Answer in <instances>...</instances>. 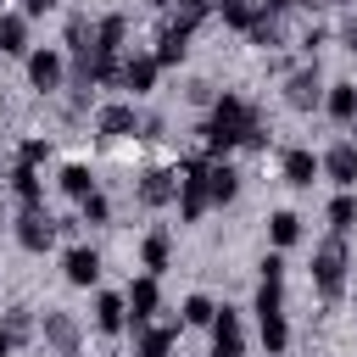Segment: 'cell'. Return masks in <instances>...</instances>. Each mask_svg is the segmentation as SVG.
Segmentation results:
<instances>
[{
	"mask_svg": "<svg viewBox=\"0 0 357 357\" xmlns=\"http://www.w3.org/2000/svg\"><path fill=\"white\" fill-rule=\"evenodd\" d=\"M262 123V112L245 100V95H234V89H223L218 100H212V117L195 128L201 134V156L212 162V156H229L234 145H245V134Z\"/></svg>",
	"mask_w": 357,
	"mask_h": 357,
	"instance_id": "obj_1",
	"label": "cell"
},
{
	"mask_svg": "<svg viewBox=\"0 0 357 357\" xmlns=\"http://www.w3.org/2000/svg\"><path fill=\"white\" fill-rule=\"evenodd\" d=\"M178 218L184 223H201L212 212V195H206V156H184L178 162Z\"/></svg>",
	"mask_w": 357,
	"mask_h": 357,
	"instance_id": "obj_2",
	"label": "cell"
},
{
	"mask_svg": "<svg viewBox=\"0 0 357 357\" xmlns=\"http://www.w3.org/2000/svg\"><path fill=\"white\" fill-rule=\"evenodd\" d=\"M346 234H329V240H318V251H312V284H318V296L324 301H335L340 290H346Z\"/></svg>",
	"mask_w": 357,
	"mask_h": 357,
	"instance_id": "obj_3",
	"label": "cell"
},
{
	"mask_svg": "<svg viewBox=\"0 0 357 357\" xmlns=\"http://www.w3.org/2000/svg\"><path fill=\"white\" fill-rule=\"evenodd\" d=\"M11 234H17L22 251H50V245H56V218H50L45 206H22L17 223H11Z\"/></svg>",
	"mask_w": 357,
	"mask_h": 357,
	"instance_id": "obj_4",
	"label": "cell"
},
{
	"mask_svg": "<svg viewBox=\"0 0 357 357\" xmlns=\"http://www.w3.org/2000/svg\"><path fill=\"white\" fill-rule=\"evenodd\" d=\"M139 123H145V117L134 112V100H112V106L95 112V134H100V139H134Z\"/></svg>",
	"mask_w": 357,
	"mask_h": 357,
	"instance_id": "obj_5",
	"label": "cell"
},
{
	"mask_svg": "<svg viewBox=\"0 0 357 357\" xmlns=\"http://www.w3.org/2000/svg\"><path fill=\"white\" fill-rule=\"evenodd\" d=\"M206 329H212V357H245V329H240L234 307H218V318Z\"/></svg>",
	"mask_w": 357,
	"mask_h": 357,
	"instance_id": "obj_6",
	"label": "cell"
},
{
	"mask_svg": "<svg viewBox=\"0 0 357 357\" xmlns=\"http://www.w3.org/2000/svg\"><path fill=\"white\" fill-rule=\"evenodd\" d=\"M284 106H290V112H312V106H324V78H318V67H301V73L284 78Z\"/></svg>",
	"mask_w": 357,
	"mask_h": 357,
	"instance_id": "obj_7",
	"label": "cell"
},
{
	"mask_svg": "<svg viewBox=\"0 0 357 357\" xmlns=\"http://www.w3.org/2000/svg\"><path fill=\"white\" fill-rule=\"evenodd\" d=\"M123 301H128V324H134V335L151 324V312L162 307V290H156V279L145 273V279H128V290H123Z\"/></svg>",
	"mask_w": 357,
	"mask_h": 357,
	"instance_id": "obj_8",
	"label": "cell"
},
{
	"mask_svg": "<svg viewBox=\"0 0 357 357\" xmlns=\"http://www.w3.org/2000/svg\"><path fill=\"white\" fill-rule=\"evenodd\" d=\"M39 335L56 357H78V318L73 312H45L39 318Z\"/></svg>",
	"mask_w": 357,
	"mask_h": 357,
	"instance_id": "obj_9",
	"label": "cell"
},
{
	"mask_svg": "<svg viewBox=\"0 0 357 357\" xmlns=\"http://www.w3.org/2000/svg\"><path fill=\"white\" fill-rule=\"evenodd\" d=\"M134 195H139V206H167L178 195V173L173 167H145L139 184H134Z\"/></svg>",
	"mask_w": 357,
	"mask_h": 357,
	"instance_id": "obj_10",
	"label": "cell"
},
{
	"mask_svg": "<svg viewBox=\"0 0 357 357\" xmlns=\"http://www.w3.org/2000/svg\"><path fill=\"white\" fill-rule=\"evenodd\" d=\"M318 173H329L340 190H357V145H351V139L329 145V151L318 156Z\"/></svg>",
	"mask_w": 357,
	"mask_h": 357,
	"instance_id": "obj_11",
	"label": "cell"
},
{
	"mask_svg": "<svg viewBox=\"0 0 357 357\" xmlns=\"http://www.w3.org/2000/svg\"><path fill=\"white\" fill-rule=\"evenodd\" d=\"M61 78H67V61H61V50H28V84L33 89H61Z\"/></svg>",
	"mask_w": 357,
	"mask_h": 357,
	"instance_id": "obj_12",
	"label": "cell"
},
{
	"mask_svg": "<svg viewBox=\"0 0 357 357\" xmlns=\"http://www.w3.org/2000/svg\"><path fill=\"white\" fill-rule=\"evenodd\" d=\"M61 273H67V284L89 290V284L100 279V251H95V245H73V251L61 257Z\"/></svg>",
	"mask_w": 357,
	"mask_h": 357,
	"instance_id": "obj_13",
	"label": "cell"
},
{
	"mask_svg": "<svg viewBox=\"0 0 357 357\" xmlns=\"http://www.w3.org/2000/svg\"><path fill=\"white\" fill-rule=\"evenodd\" d=\"M206 195H212V206H229V201L240 195V173H234L223 156L206 162Z\"/></svg>",
	"mask_w": 357,
	"mask_h": 357,
	"instance_id": "obj_14",
	"label": "cell"
},
{
	"mask_svg": "<svg viewBox=\"0 0 357 357\" xmlns=\"http://www.w3.org/2000/svg\"><path fill=\"white\" fill-rule=\"evenodd\" d=\"M156 73H162V67H156V56H145V50H139V56H128V61H123V89L151 95V89H156Z\"/></svg>",
	"mask_w": 357,
	"mask_h": 357,
	"instance_id": "obj_15",
	"label": "cell"
},
{
	"mask_svg": "<svg viewBox=\"0 0 357 357\" xmlns=\"http://www.w3.org/2000/svg\"><path fill=\"white\" fill-rule=\"evenodd\" d=\"M139 262H145V273L156 279V273H167V262H173V240H167V229H151L145 240H139Z\"/></svg>",
	"mask_w": 357,
	"mask_h": 357,
	"instance_id": "obj_16",
	"label": "cell"
},
{
	"mask_svg": "<svg viewBox=\"0 0 357 357\" xmlns=\"http://www.w3.org/2000/svg\"><path fill=\"white\" fill-rule=\"evenodd\" d=\"M123 39H128V17H117V11H112V17H100V22H95V50H89V56H117V50H123Z\"/></svg>",
	"mask_w": 357,
	"mask_h": 357,
	"instance_id": "obj_17",
	"label": "cell"
},
{
	"mask_svg": "<svg viewBox=\"0 0 357 357\" xmlns=\"http://www.w3.org/2000/svg\"><path fill=\"white\" fill-rule=\"evenodd\" d=\"M312 178H318V156H312L307 145L284 151V184H296V190H312Z\"/></svg>",
	"mask_w": 357,
	"mask_h": 357,
	"instance_id": "obj_18",
	"label": "cell"
},
{
	"mask_svg": "<svg viewBox=\"0 0 357 357\" xmlns=\"http://www.w3.org/2000/svg\"><path fill=\"white\" fill-rule=\"evenodd\" d=\"M123 324H128V301L123 296H95V329L100 335H123Z\"/></svg>",
	"mask_w": 357,
	"mask_h": 357,
	"instance_id": "obj_19",
	"label": "cell"
},
{
	"mask_svg": "<svg viewBox=\"0 0 357 357\" xmlns=\"http://www.w3.org/2000/svg\"><path fill=\"white\" fill-rule=\"evenodd\" d=\"M324 112L351 128V117H357V84H329V89H324Z\"/></svg>",
	"mask_w": 357,
	"mask_h": 357,
	"instance_id": "obj_20",
	"label": "cell"
},
{
	"mask_svg": "<svg viewBox=\"0 0 357 357\" xmlns=\"http://www.w3.org/2000/svg\"><path fill=\"white\" fill-rule=\"evenodd\" d=\"M0 56H22L28 61V17H0Z\"/></svg>",
	"mask_w": 357,
	"mask_h": 357,
	"instance_id": "obj_21",
	"label": "cell"
},
{
	"mask_svg": "<svg viewBox=\"0 0 357 357\" xmlns=\"http://www.w3.org/2000/svg\"><path fill=\"white\" fill-rule=\"evenodd\" d=\"M173 340H178V335H173V324H162V329H151V324H145V329H139L134 357H173Z\"/></svg>",
	"mask_w": 357,
	"mask_h": 357,
	"instance_id": "obj_22",
	"label": "cell"
},
{
	"mask_svg": "<svg viewBox=\"0 0 357 357\" xmlns=\"http://www.w3.org/2000/svg\"><path fill=\"white\" fill-rule=\"evenodd\" d=\"M184 50H190V33H178V28H162V39H156V67H178L184 61Z\"/></svg>",
	"mask_w": 357,
	"mask_h": 357,
	"instance_id": "obj_23",
	"label": "cell"
},
{
	"mask_svg": "<svg viewBox=\"0 0 357 357\" xmlns=\"http://www.w3.org/2000/svg\"><path fill=\"white\" fill-rule=\"evenodd\" d=\"M268 240H273V251H290V245L301 240V218H296V212H273V218H268Z\"/></svg>",
	"mask_w": 357,
	"mask_h": 357,
	"instance_id": "obj_24",
	"label": "cell"
},
{
	"mask_svg": "<svg viewBox=\"0 0 357 357\" xmlns=\"http://www.w3.org/2000/svg\"><path fill=\"white\" fill-rule=\"evenodd\" d=\"M212 6H218V0H178V11H173V22H167V28H178V33H195V28L212 17Z\"/></svg>",
	"mask_w": 357,
	"mask_h": 357,
	"instance_id": "obj_25",
	"label": "cell"
},
{
	"mask_svg": "<svg viewBox=\"0 0 357 357\" xmlns=\"http://www.w3.org/2000/svg\"><path fill=\"white\" fill-rule=\"evenodd\" d=\"M257 324H262V346H268V357H279V351L290 346V324H284V312H262Z\"/></svg>",
	"mask_w": 357,
	"mask_h": 357,
	"instance_id": "obj_26",
	"label": "cell"
},
{
	"mask_svg": "<svg viewBox=\"0 0 357 357\" xmlns=\"http://www.w3.org/2000/svg\"><path fill=\"white\" fill-rule=\"evenodd\" d=\"M61 190H67L73 201H84V195H95V173H89L84 162H67V167H61Z\"/></svg>",
	"mask_w": 357,
	"mask_h": 357,
	"instance_id": "obj_27",
	"label": "cell"
},
{
	"mask_svg": "<svg viewBox=\"0 0 357 357\" xmlns=\"http://www.w3.org/2000/svg\"><path fill=\"white\" fill-rule=\"evenodd\" d=\"M11 190H17V201H22V206H39V167L17 162V167H11Z\"/></svg>",
	"mask_w": 357,
	"mask_h": 357,
	"instance_id": "obj_28",
	"label": "cell"
},
{
	"mask_svg": "<svg viewBox=\"0 0 357 357\" xmlns=\"http://www.w3.org/2000/svg\"><path fill=\"white\" fill-rule=\"evenodd\" d=\"M351 223H357V195H351V190H340V195L329 201V229H335V234H346Z\"/></svg>",
	"mask_w": 357,
	"mask_h": 357,
	"instance_id": "obj_29",
	"label": "cell"
},
{
	"mask_svg": "<svg viewBox=\"0 0 357 357\" xmlns=\"http://www.w3.org/2000/svg\"><path fill=\"white\" fill-rule=\"evenodd\" d=\"M218 11H223V22H229V28H240V33H245V28L257 22V11H262V6H257V0H218Z\"/></svg>",
	"mask_w": 357,
	"mask_h": 357,
	"instance_id": "obj_30",
	"label": "cell"
},
{
	"mask_svg": "<svg viewBox=\"0 0 357 357\" xmlns=\"http://www.w3.org/2000/svg\"><path fill=\"white\" fill-rule=\"evenodd\" d=\"M67 50H73V56H89V50H95V28H89V17H67Z\"/></svg>",
	"mask_w": 357,
	"mask_h": 357,
	"instance_id": "obj_31",
	"label": "cell"
},
{
	"mask_svg": "<svg viewBox=\"0 0 357 357\" xmlns=\"http://www.w3.org/2000/svg\"><path fill=\"white\" fill-rule=\"evenodd\" d=\"M245 39H251V45H262V50H273V45H279V17L257 11V22L245 28Z\"/></svg>",
	"mask_w": 357,
	"mask_h": 357,
	"instance_id": "obj_32",
	"label": "cell"
},
{
	"mask_svg": "<svg viewBox=\"0 0 357 357\" xmlns=\"http://www.w3.org/2000/svg\"><path fill=\"white\" fill-rule=\"evenodd\" d=\"M78 218H84V223H112V201L95 190V195H84V201H78Z\"/></svg>",
	"mask_w": 357,
	"mask_h": 357,
	"instance_id": "obj_33",
	"label": "cell"
},
{
	"mask_svg": "<svg viewBox=\"0 0 357 357\" xmlns=\"http://www.w3.org/2000/svg\"><path fill=\"white\" fill-rule=\"evenodd\" d=\"M0 329H6V335H11V346H17V340H28V335H33V312H28V307H11Z\"/></svg>",
	"mask_w": 357,
	"mask_h": 357,
	"instance_id": "obj_34",
	"label": "cell"
},
{
	"mask_svg": "<svg viewBox=\"0 0 357 357\" xmlns=\"http://www.w3.org/2000/svg\"><path fill=\"white\" fill-rule=\"evenodd\" d=\"M212 318H218L212 296H190V301H184V324H195V329H201V324H212Z\"/></svg>",
	"mask_w": 357,
	"mask_h": 357,
	"instance_id": "obj_35",
	"label": "cell"
},
{
	"mask_svg": "<svg viewBox=\"0 0 357 357\" xmlns=\"http://www.w3.org/2000/svg\"><path fill=\"white\" fill-rule=\"evenodd\" d=\"M262 312H284V284H262L257 290V318Z\"/></svg>",
	"mask_w": 357,
	"mask_h": 357,
	"instance_id": "obj_36",
	"label": "cell"
},
{
	"mask_svg": "<svg viewBox=\"0 0 357 357\" xmlns=\"http://www.w3.org/2000/svg\"><path fill=\"white\" fill-rule=\"evenodd\" d=\"M45 156H50V139H22V156H17V162H28V167H39Z\"/></svg>",
	"mask_w": 357,
	"mask_h": 357,
	"instance_id": "obj_37",
	"label": "cell"
},
{
	"mask_svg": "<svg viewBox=\"0 0 357 357\" xmlns=\"http://www.w3.org/2000/svg\"><path fill=\"white\" fill-rule=\"evenodd\" d=\"M262 284H284V257H279V251L262 257Z\"/></svg>",
	"mask_w": 357,
	"mask_h": 357,
	"instance_id": "obj_38",
	"label": "cell"
},
{
	"mask_svg": "<svg viewBox=\"0 0 357 357\" xmlns=\"http://www.w3.org/2000/svg\"><path fill=\"white\" fill-rule=\"evenodd\" d=\"M184 95H190V100H195V106H212V100H218V89H212V84H206V78H195V84H190V89H184Z\"/></svg>",
	"mask_w": 357,
	"mask_h": 357,
	"instance_id": "obj_39",
	"label": "cell"
},
{
	"mask_svg": "<svg viewBox=\"0 0 357 357\" xmlns=\"http://www.w3.org/2000/svg\"><path fill=\"white\" fill-rule=\"evenodd\" d=\"M268 17H284V11H296V6H307V0H257Z\"/></svg>",
	"mask_w": 357,
	"mask_h": 357,
	"instance_id": "obj_40",
	"label": "cell"
},
{
	"mask_svg": "<svg viewBox=\"0 0 357 357\" xmlns=\"http://www.w3.org/2000/svg\"><path fill=\"white\" fill-rule=\"evenodd\" d=\"M324 39H329L324 28H307V39H301V50H307V56H318V45H324Z\"/></svg>",
	"mask_w": 357,
	"mask_h": 357,
	"instance_id": "obj_41",
	"label": "cell"
},
{
	"mask_svg": "<svg viewBox=\"0 0 357 357\" xmlns=\"http://www.w3.org/2000/svg\"><path fill=\"white\" fill-rule=\"evenodd\" d=\"M50 6H56V0H22V11H28V17H45Z\"/></svg>",
	"mask_w": 357,
	"mask_h": 357,
	"instance_id": "obj_42",
	"label": "cell"
},
{
	"mask_svg": "<svg viewBox=\"0 0 357 357\" xmlns=\"http://www.w3.org/2000/svg\"><path fill=\"white\" fill-rule=\"evenodd\" d=\"M346 50H351V56H357V17H351V22H346Z\"/></svg>",
	"mask_w": 357,
	"mask_h": 357,
	"instance_id": "obj_43",
	"label": "cell"
},
{
	"mask_svg": "<svg viewBox=\"0 0 357 357\" xmlns=\"http://www.w3.org/2000/svg\"><path fill=\"white\" fill-rule=\"evenodd\" d=\"M0 357H11V335L6 329H0Z\"/></svg>",
	"mask_w": 357,
	"mask_h": 357,
	"instance_id": "obj_44",
	"label": "cell"
},
{
	"mask_svg": "<svg viewBox=\"0 0 357 357\" xmlns=\"http://www.w3.org/2000/svg\"><path fill=\"white\" fill-rule=\"evenodd\" d=\"M351 134H357V117H351Z\"/></svg>",
	"mask_w": 357,
	"mask_h": 357,
	"instance_id": "obj_45",
	"label": "cell"
},
{
	"mask_svg": "<svg viewBox=\"0 0 357 357\" xmlns=\"http://www.w3.org/2000/svg\"><path fill=\"white\" fill-rule=\"evenodd\" d=\"M0 112H6V100H0Z\"/></svg>",
	"mask_w": 357,
	"mask_h": 357,
	"instance_id": "obj_46",
	"label": "cell"
},
{
	"mask_svg": "<svg viewBox=\"0 0 357 357\" xmlns=\"http://www.w3.org/2000/svg\"><path fill=\"white\" fill-rule=\"evenodd\" d=\"M0 229H6V223H0Z\"/></svg>",
	"mask_w": 357,
	"mask_h": 357,
	"instance_id": "obj_47",
	"label": "cell"
}]
</instances>
